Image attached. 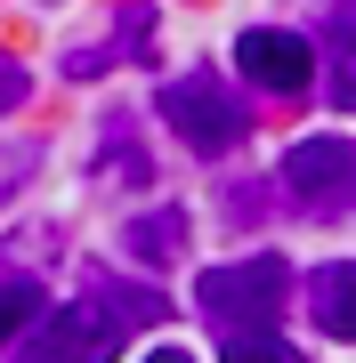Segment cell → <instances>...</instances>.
Instances as JSON below:
<instances>
[{"instance_id": "6da1fadb", "label": "cell", "mask_w": 356, "mask_h": 363, "mask_svg": "<svg viewBox=\"0 0 356 363\" xmlns=\"http://www.w3.org/2000/svg\"><path fill=\"white\" fill-rule=\"evenodd\" d=\"M138 323H162V291H138V283H114L106 267H90L57 315H41L33 339H25V363H114L122 339Z\"/></svg>"}, {"instance_id": "7a4b0ae2", "label": "cell", "mask_w": 356, "mask_h": 363, "mask_svg": "<svg viewBox=\"0 0 356 363\" xmlns=\"http://www.w3.org/2000/svg\"><path fill=\"white\" fill-rule=\"evenodd\" d=\"M291 298V267L276 259V250H259V259H235V267H211L195 283V307L211 315L219 339H243V331H276Z\"/></svg>"}, {"instance_id": "3957f363", "label": "cell", "mask_w": 356, "mask_h": 363, "mask_svg": "<svg viewBox=\"0 0 356 363\" xmlns=\"http://www.w3.org/2000/svg\"><path fill=\"white\" fill-rule=\"evenodd\" d=\"M162 121L195 145L203 162H219V154H235V145L251 138V105L227 89V81L211 65H195V73H178L171 89H162Z\"/></svg>"}, {"instance_id": "277c9868", "label": "cell", "mask_w": 356, "mask_h": 363, "mask_svg": "<svg viewBox=\"0 0 356 363\" xmlns=\"http://www.w3.org/2000/svg\"><path fill=\"white\" fill-rule=\"evenodd\" d=\"M284 194L308 218H348L356 210V145L348 138H300L284 154Z\"/></svg>"}, {"instance_id": "5b68a950", "label": "cell", "mask_w": 356, "mask_h": 363, "mask_svg": "<svg viewBox=\"0 0 356 363\" xmlns=\"http://www.w3.org/2000/svg\"><path fill=\"white\" fill-rule=\"evenodd\" d=\"M235 73L251 89H267V97H300L316 81V49H308V33L251 25V33H235Z\"/></svg>"}, {"instance_id": "8992f818", "label": "cell", "mask_w": 356, "mask_h": 363, "mask_svg": "<svg viewBox=\"0 0 356 363\" xmlns=\"http://www.w3.org/2000/svg\"><path fill=\"white\" fill-rule=\"evenodd\" d=\"M308 323L324 339H356V259H332L308 274Z\"/></svg>"}, {"instance_id": "52a82bcc", "label": "cell", "mask_w": 356, "mask_h": 363, "mask_svg": "<svg viewBox=\"0 0 356 363\" xmlns=\"http://www.w3.org/2000/svg\"><path fill=\"white\" fill-rule=\"evenodd\" d=\"M146 49H154V9H122L114 40H106V49H73V57H65V73H73V81H90V73L122 65V57H146Z\"/></svg>"}, {"instance_id": "ba28073f", "label": "cell", "mask_w": 356, "mask_h": 363, "mask_svg": "<svg viewBox=\"0 0 356 363\" xmlns=\"http://www.w3.org/2000/svg\"><path fill=\"white\" fill-rule=\"evenodd\" d=\"M130 259L138 267H178V250H186V210H146V218H130Z\"/></svg>"}, {"instance_id": "9c48e42d", "label": "cell", "mask_w": 356, "mask_h": 363, "mask_svg": "<svg viewBox=\"0 0 356 363\" xmlns=\"http://www.w3.org/2000/svg\"><path fill=\"white\" fill-rule=\"evenodd\" d=\"M41 315H49V298H41L33 274H0V347H9V339H25Z\"/></svg>"}, {"instance_id": "30bf717a", "label": "cell", "mask_w": 356, "mask_h": 363, "mask_svg": "<svg viewBox=\"0 0 356 363\" xmlns=\"http://www.w3.org/2000/svg\"><path fill=\"white\" fill-rule=\"evenodd\" d=\"M97 178H106V186H146V178H154V162H146V145H138L130 130H122V121L106 130V169H97Z\"/></svg>"}, {"instance_id": "8fae6325", "label": "cell", "mask_w": 356, "mask_h": 363, "mask_svg": "<svg viewBox=\"0 0 356 363\" xmlns=\"http://www.w3.org/2000/svg\"><path fill=\"white\" fill-rule=\"evenodd\" d=\"M219 363H308V355L276 331H243V339H219Z\"/></svg>"}, {"instance_id": "7c38bea8", "label": "cell", "mask_w": 356, "mask_h": 363, "mask_svg": "<svg viewBox=\"0 0 356 363\" xmlns=\"http://www.w3.org/2000/svg\"><path fill=\"white\" fill-rule=\"evenodd\" d=\"M332 105L356 113V33L348 25H340V65H332Z\"/></svg>"}, {"instance_id": "4fadbf2b", "label": "cell", "mask_w": 356, "mask_h": 363, "mask_svg": "<svg viewBox=\"0 0 356 363\" xmlns=\"http://www.w3.org/2000/svg\"><path fill=\"white\" fill-rule=\"evenodd\" d=\"M25 169H33L25 145H0V194H16V186H25Z\"/></svg>"}, {"instance_id": "5bb4252c", "label": "cell", "mask_w": 356, "mask_h": 363, "mask_svg": "<svg viewBox=\"0 0 356 363\" xmlns=\"http://www.w3.org/2000/svg\"><path fill=\"white\" fill-rule=\"evenodd\" d=\"M25 89H33L25 65H16V57H0V113H9V105H25Z\"/></svg>"}, {"instance_id": "9a60e30c", "label": "cell", "mask_w": 356, "mask_h": 363, "mask_svg": "<svg viewBox=\"0 0 356 363\" xmlns=\"http://www.w3.org/2000/svg\"><path fill=\"white\" fill-rule=\"evenodd\" d=\"M146 363H195V355H186V347H154V355H146Z\"/></svg>"}]
</instances>
